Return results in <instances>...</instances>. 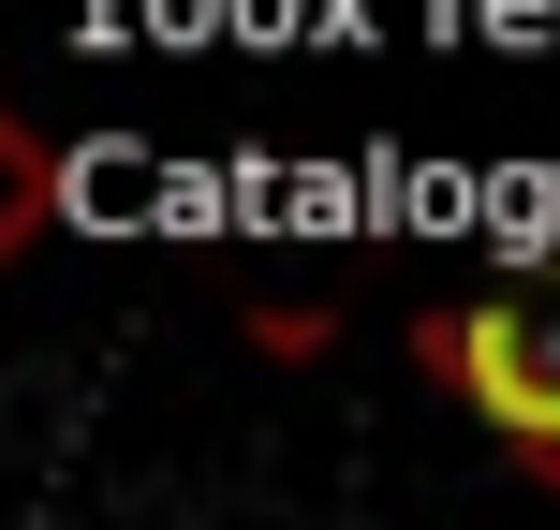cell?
<instances>
[{
	"instance_id": "cell-2",
	"label": "cell",
	"mask_w": 560,
	"mask_h": 530,
	"mask_svg": "<svg viewBox=\"0 0 560 530\" xmlns=\"http://www.w3.org/2000/svg\"><path fill=\"white\" fill-rule=\"evenodd\" d=\"M45 222H59V148L30 133L15 104H0V266H15V251H30Z\"/></svg>"
},
{
	"instance_id": "cell-1",
	"label": "cell",
	"mask_w": 560,
	"mask_h": 530,
	"mask_svg": "<svg viewBox=\"0 0 560 530\" xmlns=\"http://www.w3.org/2000/svg\"><path fill=\"white\" fill-rule=\"evenodd\" d=\"M413 368L560 502V266H502L413 309Z\"/></svg>"
},
{
	"instance_id": "cell-3",
	"label": "cell",
	"mask_w": 560,
	"mask_h": 530,
	"mask_svg": "<svg viewBox=\"0 0 560 530\" xmlns=\"http://www.w3.org/2000/svg\"><path fill=\"white\" fill-rule=\"evenodd\" d=\"M252 339L266 354H310V339H339V309H252Z\"/></svg>"
}]
</instances>
